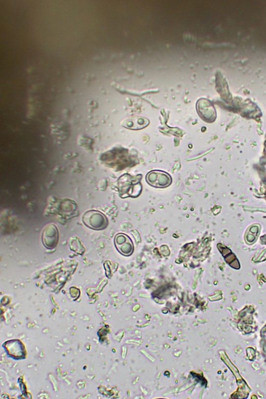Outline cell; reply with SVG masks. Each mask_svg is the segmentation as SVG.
<instances>
[{"mask_svg": "<svg viewBox=\"0 0 266 399\" xmlns=\"http://www.w3.org/2000/svg\"><path fill=\"white\" fill-rule=\"evenodd\" d=\"M84 224L88 228L94 230H102L107 227L108 220L101 212L90 211L83 216Z\"/></svg>", "mask_w": 266, "mask_h": 399, "instance_id": "obj_1", "label": "cell"}, {"mask_svg": "<svg viewBox=\"0 0 266 399\" xmlns=\"http://www.w3.org/2000/svg\"><path fill=\"white\" fill-rule=\"evenodd\" d=\"M146 179L150 185L156 188L167 187L172 182V177L169 174L158 170L149 172L146 175Z\"/></svg>", "mask_w": 266, "mask_h": 399, "instance_id": "obj_2", "label": "cell"}, {"mask_svg": "<svg viewBox=\"0 0 266 399\" xmlns=\"http://www.w3.org/2000/svg\"><path fill=\"white\" fill-rule=\"evenodd\" d=\"M42 242L49 249H54L58 241V232L57 227L53 224H49L44 229L42 234Z\"/></svg>", "mask_w": 266, "mask_h": 399, "instance_id": "obj_3", "label": "cell"}, {"mask_svg": "<svg viewBox=\"0 0 266 399\" xmlns=\"http://www.w3.org/2000/svg\"><path fill=\"white\" fill-rule=\"evenodd\" d=\"M114 244L118 251L126 256H130L134 251V245L131 239L125 234H118L115 237Z\"/></svg>", "mask_w": 266, "mask_h": 399, "instance_id": "obj_4", "label": "cell"}, {"mask_svg": "<svg viewBox=\"0 0 266 399\" xmlns=\"http://www.w3.org/2000/svg\"><path fill=\"white\" fill-rule=\"evenodd\" d=\"M197 110L199 116L205 121L211 120L214 115V109L211 103L206 99H200L197 104Z\"/></svg>", "mask_w": 266, "mask_h": 399, "instance_id": "obj_5", "label": "cell"}, {"mask_svg": "<svg viewBox=\"0 0 266 399\" xmlns=\"http://www.w3.org/2000/svg\"><path fill=\"white\" fill-rule=\"evenodd\" d=\"M149 123V120L145 118L133 117L127 119L123 126L131 130H140L148 126Z\"/></svg>", "mask_w": 266, "mask_h": 399, "instance_id": "obj_6", "label": "cell"}]
</instances>
